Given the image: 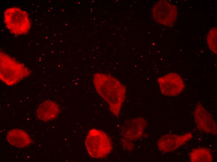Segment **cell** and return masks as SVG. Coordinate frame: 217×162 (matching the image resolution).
<instances>
[{
	"label": "cell",
	"instance_id": "6da1fadb",
	"mask_svg": "<svg viewBox=\"0 0 217 162\" xmlns=\"http://www.w3.org/2000/svg\"><path fill=\"white\" fill-rule=\"evenodd\" d=\"M93 83L97 92L108 104L111 112L117 117L125 100L127 88L118 80L109 74H94Z\"/></svg>",
	"mask_w": 217,
	"mask_h": 162
},
{
	"label": "cell",
	"instance_id": "7a4b0ae2",
	"mask_svg": "<svg viewBox=\"0 0 217 162\" xmlns=\"http://www.w3.org/2000/svg\"><path fill=\"white\" fill-rule=\"evenodd\" d=\"M0 78L8 86H12L29 76L30 70L23 64L0 51Z\"/></svg>",
	"mask_w": 217,
	"mask_h": 162
},
{
	"label": "cell",
	"instance_id": "3957f363",
	"mask_svg": "<svg viewBox=\"0 0 217 162\" xmlns=\"http://www.w3.org/2000/svg\"><path fill=\"white\" fill-rule=\"evenodd\" d=\"M85 144L89 155L94 158L105 157L112 150L111 140L107 134L95 129H92L88 132Z\"/></svg>",
	"mask_w": 217,
	"mask_h": 162
},
{
	"label": "cell",
	"instance_id": "277c9868",
	"mask_svg": "<svg viewBox=\"0 0 217 162\" xmlns=\"http://www.w3.org/2000/svg\"><path fill=\"white\" fill-rule=\"evenodd\" d=\"M3 19L7 28L14 35L25 34L31 28V23L28 13L19 7H12L6 9Z\"/></svg>",
	"mask_w": 217,
	"mask_h": 162
},
{
	"label": "cell",
	"instance_id": "5b68a950",
	"mask_svg": "<svg viewBox=\"0 0 217 162\" xmlns=\"http://www.w3.org/2000/svg\"><path fill=\"white\" fill-rule=\"evenodd\" d=\"M147 126L146 121L142 117L131 118L125 121L120 131L123 148L129 151L133 150L134 142L142 136Z\"/></svg>",
	"mask_w": 217,
	"mask_h": 162
},
{
	"label": "cell",
	"instance_id": "8992f818",
	"mask_svg": "<svg viewBox=\"0 0 217 162\" xmlns=\"http://www.w3.org/2000/svg\"><path fill=\"white\" fill-rule=\"evenodd\" d=\"M152 16L157 23L168 26H172L176 21L178 10L176 6L166 0H160L154 5Z\"/></svg>",
	"mask_w": 217,
	"mask_h": 162
},
{
	"label": "cell",
	"instance_id": "52a82bcc",
	"mask_svg": "<svg viewBox=\"0 0 217 162\" xmlns=\"http://www.w3.org/2000/svg\"><path fill=\"white\" fill-rule=\"evenodd\" d=\"M157 82L161 92L166 96H177L183 91L185 87L181 77L175 73H169L159 77Z\"/></svg>",
	"mask_w": 217,
	"mask_h": 162
},
{
	"label": "cell",
	"instance_id": "ba28073f",
	"mask_svg": "<svg viewBox=\"0 0 217 162\" xmlns=\"http://www.w3.org/2000/svg\"><path fill=\"white\" fill-rule=\"evenodd\" d=\"M193 137L190 132L183 135L167 134L162 136L158 140L157 146L159 151L163 153L172 152L179 148Z\"/></svg>",
	"mask_w": 217,
	"mask_h": 162
},
{
	"label": "cell",
	"instance_id": "9c48e42d",
	"mask_svg": "<svg viewBox=\"0 0 217 162\" xmlns=\"http://www.w3.org/2000/svg\"><path fill=\"white\" fill-rule=\"evenodd\" d=\"M194 117L198 128L206 133L216 135L217 134L216 122L211 115L200 102L194 112Z\"/></svg>",
	"mask_w": 217,
	"mask_h": 162
},
{
	"label": "cell",
	"instance_id": "30bf717a",
	"mask_svg": "<svg viewBox=\"0 0 217 162\" xmlns=\"http://www.w3.org/2000/svg\"><path fill=\"white\" fill-rule=\"evenodd\" d=\"M60 112L59 107L56 103L48 100L39 105L36 110V115L40 120L47 122L56 117Z\"/></svg>",
	"mask_w": 217,
	"mask_h": 162
},
{
	"label": "cell",
	"instance_id": "8fae6325",
	"mask_svg": "<svg viewBox=\"0 0 217 162\" xmlns=\"http://www.w3.org/2000/svg\"><path fill=\"white\" fill-rule=\"evenodd\" d=\"M6 139L10 145L20 148H24L31 142L29 135L20 129H15L9 131L7 133Z\"/></svg>",
	"mask_w": 217,
	"mask_h": 162
},
{
	"label": "cell",
	"instance_id": "7c38bea8",
	"mask_svg": "<svg viewBox=\"0 0 217 162\" xmlns=\"http://www.w3.org/2000/svg\"><path fill=\"white\" fill-rule=\"evenodd\" d=\"M190 160L192 162H210L213 160V156L209 149L205 147H199L191 151Z\"/></svg>",
	"mask_w": 217,
	"mask_h": 162
},
{
	"label": "cell",
	"instance_id": "4fadbf2b",
	"mask_svg": "<svg viewBox=\"0 0 217 162\" xmlns=\"http://www.w3.org/2000/svg\"><path fill=\"white\" fill-rule=\"evenodd\" d=\"M217 28L214 27L209 31L206 37L207 45L209 49L215 54L217 51Z\"/></svg>",
	"mask_w": 217,
	"mask_h": 162
}]
</instances>
